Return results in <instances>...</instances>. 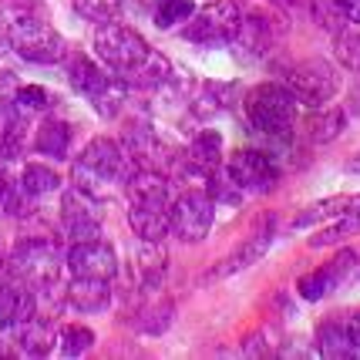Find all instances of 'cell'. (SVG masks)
I'll use <instances>...</instances> for the list:
<instances>
[{
	"mask_svg": "<svg viewBox=\"0 0 360 360\" xmlns=\"http://www.w3.org/2000/svg\"><path fill=\"white\" fill-rule=\"evenodd\" d=\"M122 4H125V0H75L78 14L84 17V20H91V24H108L111 17L122 11Z\"/></svg>",
	"mask_w": 360,
	"mask_h": 360,
	"instance_id": "obj_30",
	"label": "cell"
},
{
	"mask_svg": "<svg viewBox=\"0 0 360 360\" xmlns=\"http://www.w3.org/2000/svg\"><path fill=\"white\" fill-rule=\"evenodd\" d=\"M94 51H98V58L108 64L115 75H122L125 78L128 71H135L141 61H145V54L152 51V47L145 44V37L139 31H131L125 24H98V34H94Z\"/></svg>",
	"mask_w": 360,
	"mask_h": 360,
	"instance_id": "obj_5",
	"label": "cell"
},
{
	"mask_svg": "<svg viewBox=\"0 0 360 360\" xmlns=\"http://www.w3.org/2000/svg\"><path fill=\"white\" fill-rule=\"evenodd\" d=\"M269 243H273V216H263V219H259V226L250 233V239H243V246H239V250H236L226 263H219V266L212 269V273L205 276V283L219 280V276H233V273H239V269L259 263V259L266 256Z\"/></svg>",
	"mask_w": 360,
	"mask_h": 360,
	"instance_id": "obj_13",
	"label": "cell"
},
{
	"mask_svg": "<svg viewBox=\"0 0 360 360\" xmlns=\"http://www.w3.org/2000/svg\"><path fill=\"white\" fill-rule=\"evenodd\" d=\"M91 105H94V111L98 115H105V118H115L118 111H122V105H125V84L118 78H111L101 91L91 98Z\"/></svg>",
	"mask_w": 360,
	"mask_h": 360,
	"instance_id": "obj_29",
	"label": "cell"
},
{
	"mask_svg": "<svg viewBox=\"0 0 360 360\" xmlns=\"http://www.w3.org/2000/svg\"><path fill=\"white\" fill-rule=\"evenodd\" d=\"M205 192H209L212 202H222V205H239L243 202V195H246L243 186L229 175V169H226V172H219V169L209 172V188H205Z\"/></svg>",
	"mask_w": 360,
	"mask_h": 360,
	"instance_id": "obj_25",
	"label": "cell"
},
{
	"mask_svg": "<svg viewBox=\"0 0 360 360\" xmlns=\"http://www.w3.org/2000/svg\"><path fill=\"white\" fill-rule=\"evenodd\" d=\"M68 81H71V88H75V91L84 94V98L91 101L94 94L111 81V75H105V71H101L94 61H88L84 54H75V58L68 61Z\"/></svg>",
	"mask_w": 360,
	"mask_h": 360,
	"instance_id": "obj_19",
	"label": "cell"
},
{
	"mask_svg": "<svg viewBox=\"0 0 360 360\" xmlns=\"http://www.w3.org/2000/svg\"><path fill=\"white\" fill-rule=\"evenodd\" d=\"M239 20H243V14H239L236 0H212L188 17L186 37L195 44H222V41H233Z\"/></svg>",
	"mask_w": 360,
	"mask_h": 360,
	"instance_id": "obj_7",
	"label": "cell"
},
{
	"mask_svg": "<svg viewBox=\"0 0 360 360\" xmlns=\"http://www.w3.org/2000/svg\"><path fill=\"white\" fill-rule=\"evenodd\" d=\"M68 303H71L78 314H101V310H108V303H111L108 280H84V276H75L71 286H68Z\"/></svg>",
	"mask_w": 360,
	"mask_h": 360,
	"instance_id": "obj_18",
	"label": "cell"
},
{
	"mask_svg": "<svg viewBox=\"0 0 360 360\" xmlns=\"http://www.w3.org/2000/svg\"><path fill=\"white\" fill-rule=\"evenodd\" d=\"M192 14H195V0H162V4H158V14H155V24L158 27H175V24L188 20Z\"/></svg>",
	"mask_w": 360,
	"mask_h": 360,
	"instance_id": "obj_31",
	"label": "cell"
},
{
	"mask_svg": "<svg viewBox=\"0 0 360 360\" xmlns=\"http://www.w3.org/2000/svg\"><path fill=\"white\" fill-rule=\"evenodd\" d=\"M280 7H286V11H293V7H300V4H307V0H276Z\"/></svg>",
	"mask_w": 360,
	"mask_h": 360,
	"instance_id": "obj_40",
	"label": "cell"
},
{
	"mask_svg": "<svg viewBox=\"0 0 360 360\" xmlns=\"http://www.w3.org/2000/svg\"><path fill=\"white\" fill-rule=\"evenodd\" d=\"M37 314V293L27 283H0V323L4 327H20L24 320H31Z\"/></svg>",
	"mask_w": 360,
	"mask_h": 360,
	"instance_id": "obj_14",
	"label": "cell"
},
{
	"mask_svg": "<svg viewBox=\"0 0 360 360\" xmlns=\"http://www.w3.org/2000/svg\"><path fill=\"white\" fill-rule=\"evenodd\" d=\"M212 216H216V202L209 199V192L188 188L172 202V233L182 243H202L205 233L212 229Z\"/></svg>",
	"mask_w": 360,
	"mask_h": 360,
	"instance_id": "obj_8",
	"label": "cell"
},
{
	"mask_svg": "<svg viewBox=\"0 0 360 360\" xmlns=\"http://www.w3.org/2000/svg\"><path fill=\"white\" fill-rule=\"evenodd\" d=\"M297 98L290 94L286 84H256L246 94V118L256 135H266L273 141H290L293 125H297Z\"/></svg>",
	"mask_w": 360,
	"mask_h": 360,
	"instance_id": "obj_2",
	"label": "cell"
},
{
	"mask_svg": "<svg viewBox=\"0 0 360 360\" xmlns=\"http://www.w3.org/2000/svg\"><path fill=\"white\" fill-rule=\"evenodd\" d=\"M24 139V108L14 98H0V165L17 158Z\"/></svg>",
	"mask_w": 360,
	"mask_h": 360,
	"instance_id": "obj_17",
	"label": "cell"
},
{
	"mask_svg": "<svg viewBox=\"0 0 360 360\" xmlns=\"http://www.w3.org/2000/svg\"><path fill=\"white\" fill-rule=\"evenodd\" d=\"M14 101L24 111H44L47 105H51V91L41 88V84H24V88H17Z\"/></svg>",
	"mask_w": 360,
	"mask_h": 360,
	"instance_id": "obj_35",
	"label": "cell"
},
{
	"mask_svg": "<svg viewBox=\"0 0 360 360\" xmlns=\"http://www.w3.org/2000/svg\"><path fill=\"white\" fill-rule=\"evenodd\" d=\"M61 186V175L54 172V169H47L41 162H31L24 175H20V188H24V195L27 199H41V195H51V192H58Z\"/></svg>",
	"mask_w": 360,
	"mask_h": 360,
	"instance_id": "obj_23",
	"label": "cell"
},
{
	"mask_svg": "<svg viewBox=\"0 0 360 360\" xmlns=\"http://www.w3.org/2000/svg\"><path fill=\"white\" fill-rule=\"evenodd\" d=\"M340 11L350 24H360V0H340Z\"/></svg>",
	"mask_w": 360,
	"mask_h": 360,
	"instance_id": "obj_37",
	"label": "cell"
},
{
	"mask_svg": "<svg viewBox=\"0 0 360 360\" xmlns=\"http://www.w3.org/2000/svg\"><path fill=\"white\" fill-rule=\"evenodd\" d=\"M68 269L71 276H84V280H108L118 273V256L108 243L101 239H88V243H71L68 252Z\"/></svg>",
	"mask_w": 360,
	"mask_h": 360,
	"instance_id": "obj_10",
	"label": "cell"
},
{
	"mask_svg": "<svg viewBox=\"0 0 360 360\" xmlns=\"http://www.w3.org/2000/svg\"><path fill=\"white\" fill-rule=\"evenodd\" d=\"M172 202L175 199H139L128 205V222L141 243H158L172 233Z\"/></svg>",
	"mask_w": 360,
	"mask_h": 360,
	"instance_id": "obj_12",
	"label": "cell"
},
{
	"mask_svg": "<svg viewBox=\"0 0 360 360\" xmlns=\"http://www.w3.org/2000/svg\"><path fill=\"white\" fill-rule=\"evenodd\" d=\"M20 202H24L20 182H11V175L0 169V212H4V216H17V212H20Z\"/></svg>",
	"mask_w": 360,
	"mask_h": 360,
	"instance_id": "obj_34",
	"label": "cell"
},
{
	"mask_svg": "<svg viewBox=\"0 0 360 360\" xmlns=\"http://www.w3.org/2000/svg\"><path fill=\"white\" fill-rule=\"evenodd\" d=\"M71 148V128L64 122H44L37 131V152L47 158H68Z\"/></svg>",
	"mask_w": 360,
	"mask_h": 360,
	"instance_id": "obj_24",
	"label": "cell"
},
{
	"mask_svg": "<svg viewBox=\"0 0 360 360\" xmlns=\"http://www.w3.org/2000/svg\"><path fill=\"white\" fill-rule=\"evenodd\" d=\"M17 333V350L24 354V357H47L54 344H58V333L51 327V320L34 314L31 320H24L20 327H14Z\"/></svg>",
	"mask_w": 360,
	"mask_h": 360,
	"instance_id": "obj_16",
	"label": "cell"
},
{
	"mask_svg": "<svg viewBox=\"0 0 360 360\" xmlns=\"http://www.w3.org/2000/svg\"><path fill=\"white\" fill-rule=\"evenodd\" d=\"M94 344V333L88 327H81V323H71V327H64L58 333V347H61L64 357H81V354H88Z\"/></svg>",
	"mask_w": 360,
	"mask_h": 360,
	"instance_id": "obj_28",
	"label": "cell"
},
{
	"mask_svg": "<svg viewBox=\"0 0 360 360\" xmlns=\"http://www.w3.org/2000/svg\"><path fill=\"white\" fill-rule=\"evenodd\" d=\"M125 78L131 84H139V88H158V84H165V81L172 78V64H169V58H162L158 51H148L145 61L135 71H128Z\"/></svg>",
	"mask_w": 360,
	"mask_h": 360,
	"instance_id": "obj_21",
	"label": "cell"
},
{
	"mask_svg": "<svg viewBox=\"0 0 360 360\" xmlns=\"http://www.w3.org/2000/svg\"><path fill=\"white\" fill-rule=\"evenodd\" d=\"M337 61L350 68V71H360V34L357 31H340L337 34Z\"/></svg>",
	"mask_w": 360,
	"mask_h": 360,
	"instance_id": "obj_33",
	"label": "cell"
},
{
	"mask_svg": "<svg viewBox=\"0 0 360 360\" xmlns=\"http://www.w3.org/2000/svg\"><path fill=\"white\" fill-rule=\"evenodd\" d=\"M236 41V51H239V58H263L269 47H273V27H269V20L263 14H250L239 20V27L233 34Z\"/></svg>",
	"mask_w": 360,
	"mask_h": 360,
	"instance_id": "obj_15",
	"label": "cell"
},
{
	"mask_svg": "<svg viewBox=\"0 0 360 360\" xmlns=\"http://www.w3.org/2000/svg\"><path fill=\"white\" fill-rule=\"evenodd\" d=\"M135 169L139 165L131 162L125 145H118L115 139H94L81 152L78 162H75L71 179H75V186L81 192H88V195H94L101 202V199H108L115 188L125 186L128 175L135 172Z\"/></svg>",
	"mask_w": 360,
	"mask_h": 360,
	"instance_id": "obj_1",
	"label": "cell"
},
{
	"mask_svg": "<svg viewBox=\"0 0 360 360\" xmlns=\"http://www.w3.org/2000/svg\"><path fill=\"white\" fill-rule=\"evenodd\" d=\"M327 273H330V286H333V290H337V286H347V283L360 273V252L357 250H340L333 259H330Z\"/></svg>",
	"mask_w": 360,
	"mask_h": 360,
	"instance_id": "obj_27",
	"label": "cell"
},
{
	"mask_svg": "<svg viewBox=\"0 0 360 360\" xmlns=\"http://www.w3.org/2000/svg\"><path fill=\"white\" fill-rule=\"evenodd\" d=\"M61 222L71 243L98 239V233H101V205H98L94 195H88V192H81L75 186L61 202Z\"/></svg>",
	"mask_w": 360,
	"mask_h": 360,
	"instance_id": "obj_9",
	"label": "cell"
},
{
	"mask_svg": "<svg viewBox=\"0 0 360 360\" xmlns=\"http://www.w3.org/2000/svg\"><path fill=\"white\" fill-rule=\"evenodd\" d=\"M316 347H320V357H327V360H347L357 354L344 323H323L320 333H316Z\"/></svg>",
	"mask_w": 360,
	"mask_h": 360,
	"instance_id": "obj_22",
	"label": "cell"
},
{
	"mask_svg": "<svg viewBox=\"0 0 360 360\" xmlns=\"http://www.w3.org/2000/svg\"><path fill=\"white\" fill-rule=\"evenodd\" d=\"M344 111L340 108H327L320 111V115H314V122H310V135H314L316 145H327V141H333L340 131H344Z\"/></svg>",
	"mask_w": 360,
	"mask_h": 360,
	"instance_id": "obj_26",
	"label": "cell"
},
{
	"mask_svg": "<svg viewBox=\"0 0 360 360\" xmlns=\"http://www.w3.org/2000/svg\"><path fill=\"white\" fill-rule=\"evenodd\" d=\"M4 333H7V327L0 323V357H7V354H14L17 350V333H14V340H11V337H4Z\"/></svg>",
	"mask_w": 360,
	"mask_h": 360,
	"instance_id": "obj_39",
	"label": "cell"
},
{
	"mask_svg": "<svg viewBox=\"0 0 360 360\" xmlns=\"http://www.w3.org/2000/svg\"><path fill=\"white\" fill-rule=\"evenodd\" d=\"M188 162H192V169L195 172H216L222 162V135L219 131H212V128H205L199 131L195 139H192V148H188Z\"/></svg>",
	"mask_w": 360,
	"mask_h": 360,
	"instance_id": "obj_20",
	"label": "cell"
},
{
	"mask_svg": "<svg viewBox=\"0 0 360 360\" xmlns=\"http://www.w3.org/2000/svg\"><path fill=\"white\" fill-rule=\"evenodd\" d=\"M297 290H300V297L303 300H310V303H316V300H323L333 290L330 286V273H327V266L323 269H314V273H307L303 280L297 283Z\"/></svg>",
	"mask_w": 360,
	"mask_h": 360,
	"instance_id": "obj_32",
	"label": "cell"
},
{
	"mask_svg": "<svg viewBox=\"0 0 360 360\" xmlns=\"http://www.w3.org/2000/svg\"><path fill=\"white\" fill-rule=\"evenodd\" d=\"M347 333H350V344H354V350L360 354V314L350 316V323H347Z\"/></svg>",
	"mask_w": 360,
	"mask_h": 360,
	"instance_id": "obj_38",
	"label": "cell"
},
{
	"mask_svg": "<svg viewBox=\"0 0 360 360\" xmlns=\"http://www.w3.org/2000/svg\"><path fill=\"white\" fill-rule=\"evenodd\" d=\"M58 266H61L58 250H54L51 243H44V239H24V243H17V250L11 252V273H14L20 283H27L34 293L54 286Z\"/></svg>",
	"mask_w": 360,
	"mask_h": 360,
	"instance_id": "obj_6",
	"label": "cell"
},
{
	"mask_svg": "<svg viewBox=\"0 0 360 360\" xmlns=\"http://www.w3.org/2000/svg\"><path fill=\"white\" fill-rule=\"evenodd\" d=\"M169 323H172V303H162L158 310H148V316H141L139 330H145V333H162Z\"/></svg>",
	"mask_w": 360,
	"mask_h": 360,
	"instance_id": "obj_36",
	"label": "cell"
},
{
	"mask_svg": "<svg viewBox=\"0 0 360 360\" xmlns=\"http://www.w3.org/2000/svg\"><path fill=\"white\" fill-rule=\"evenodd\" d=\"M286 88L303 108H323L340 91V71L323 58H310L286 75Z\"/></svg>",
	"mask_w": 360,
	"mask_h": 360,
	"instance_id": "obj_4",
	"label": "cell"
},
{
	"mask_svg": "<svg viewBox=\"0 0 360 360\" xmlns=\"http://www.w3.org/2000/svg\"><path fill=\"white\" fill-rule=\"evenodd\" d=\"M347 169H350V172H357V175H360V158H354V162H350Z\"/></svg>",
	"mask_w": 360,
	"mask_h": 360,
	"instance_id": "obj_41",
	"label": "cell"
},
{
	"mask_svg": "<svg viewBox=\"0 0 360 360\" xmlns=\"http://www.w3.org/2000/svg\"><path fill=\"white\" fill-rule=\"evenodd\" d=\"M229 175L243 186V192H269L280 179V169L273 165V158L259 148H239L229 158Z\"/></svg>",
	"mask_w": 360,
	"mask_h": 360,
	"instance_id": "obj_11",
	"label": "cell"
},
{
	"mask_svg": "<svg viewBox=\"0 0 360 360\" xmlns=\"http://www.w3.org/2000/svg\"><path fill=\"white\" fill-rule=\"evenodd\" d=\"M7 41L24 61L34 64H54L64 58V37L41 14L34 11H20V14L7 17Z\"/></svg>",
	"mask_w": 360,
	"mask_h": 360,
	"instance_id": "obj_3",
	"label": "cell"
}]
</instances>
